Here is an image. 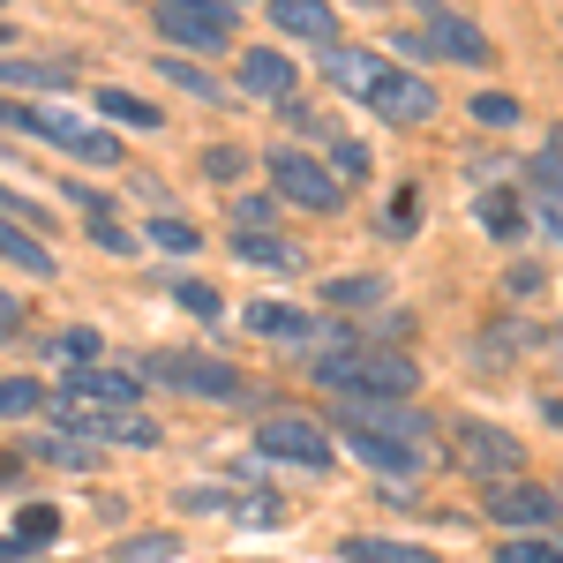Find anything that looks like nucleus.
<instances>
[{"instance_id":"obj_1","label":"nucleus","mask_w":563,"mask_h":563,"mask_svg":"<svg viewBox=\"0 0 563 563\" xmlns=\"http://www.w3.org/2000/svg\"><path fill=\"white\" fill-rule=\"evenodd\" d=\"M316 376L331 390H346V398H406V390L421 384V368L390 346H339L316 361Z\"/></svg>"},{"instance_id":"obj_2","label":"nucleus","mask_w":563,"mask_h":563,"mask_svg":"<svg viewBox=\"0 0 563 563\" xmlns=\"http://www.w3.org/2000/svg\"><path fill=\"white\" fill-rule=\"evenodd\" d=\"M0 121H8V129L45 135V143H60V151H68V158H84V166H129L113 135L84 129V121H76V113H60V106H8V98H0Z\"/></svg>"},{"instance_id":"obj_3","label":"nucleus","mask_w":563,"mask_h":563,"mask_svg":"<svg viewBox=\"0 0 563 563\" xmlns=\"http://www.w3.org/2000/svg\"><path fill=\"white\" fill-rule=\"evenodd\" d=\"M143 368L188 398H241V368H225L218 353H151Z\"/></svg>"},{"instance_id":"obj_4","label":"nucleus","mask_w":563,"mask_h":563,"mask_svg":"<svg viewBox=\"0 0 563 563\" xmlns=\"http://www.w3.org/2000/svg\"><path fill=\"white\" fill-rule=\"evenodd\" d=\"M158 31L196 45V53H225L233 45V8H218V0H158Z\"/></svg>"},{"instance_id":"obj_5","label":"nucleus","mask_w":563,"mask_h":563,"mask_svg":"<svg viewBox=\"0 0 563 563\" xmlns=\"http://www.w3.org/2000/svg\"><path fill=\"white\" fill-rule=\"evenodd\" d=\"M263 166H271V188H278L286 203H301V211H339V180L323 174L308 151H294V143H286V151H271Z\"/></svg>"},{"instance_id":"obj_6","label":"nucleus","mask_w":563,"mask_h":563,"mask_svg":"<svg viewBox=\"0 0 563 563\" xmlns=\"http://www.w3.org/2000/svg\"><path fill=\"white\" fill-rule=\"evenodd\" d=\"M451 443H459V459H466V474L511 481V474L526 466V443H519V435H504L496 421H459V429H451Z\"/></svg>"},{"instance_id":"obj_7","label":"nucleus","mask_w":563,"mask_h":563,"mask_svg":"<svg viewBox=\"0 0 563 563\" xmlns=\"http://www.w3.org/2000/svg\"><path fill=\"white\" fill-rule=\"evenodd\" d=\"M413 15H421V38H429V53H443V60H466V68H481V60L496 53L481 23L451 15V8H435V0H413Z\"/></svg>"},{"instance_id":"obj_8","label":"nucleus","mask_w":563,"mask_h":563,"mask_svg":"<svg viewBox=\"0 0 563 563\" xmlns=\"http://www.w3.org/2000/svg\"><path fill=\"white\" fill-rule=\"evenodd\" d=\"M339 421H353V429H368V435H390L406 451H429V413H413L398 398H353V406H339Z\"/></svg>"},{"instance_id":"obj_9","label":"nucleus","mask_w":563,"mask_h":563,"mask_svg":"<svg viewBox=\"0 0 563 563\" xmlns=\"http://www.w3.org/2000/svg\"><path fill=\"white\" fill-rule=\"evenodd\" d=\"M256 451H263V459L301 466V474H323V466H331V435L316 429V421H263V429H256Z\"/></svg>"},{"instance_id":"obj_10","label":"nucleus","mask_w":563,"mask_h":563,"mask_svg":"<svg viewBox=\"0 0 563 563\" xmlns=\"http://www.w3.org/2000/svg\"><path fill=\"white\" fill-rule=\"evenodd\" d=\"M481 511L496 526H556V496L541 481H488L481 488Z\"/></svg>"},{"instance_id":"obj_11","label":"nucleus","mask_w":563,"mask_h":563,"mask_svg":"<svg viewBox=\"0 0 563 563\" xmlns=\"http://www.w3.org/2000/svg\"><path fill=\"white\" fill-rule=\"evenodd\" d=\"M135 398H143V390H135V376L129 368H76V376H68V384H60V406H121V413H129Z\"/></svg>"},{"instance_id":"obj_12","label":"nucleus","mask_w":563,"mask_h":563,"mask_svg":"<svg viewBox=\"0 0 563 563\" xmlns=\"http://www.w3.org/2000/svg\"><path fill=\"white\" fill-rule=\"evenodd\" d=\"M241 90L263 98V106H286V98L301 90V76H294V60H286L278 45H256V53H241Z\"/></svg>"},{"instance_id":"obj_13","label":"nucleus","mask_w":563,"mask_h":563,"mask_svg":"<svg viewBox=\"0 0 563 563\" xmlns=\"http://www.w3.org/2000/svg\"><path fill=\"white\" fill-rule=\"evenodd\" d=\"M368 106H376L384 121H429V113H435V90H429V76H406V68H390L384 84L368 90Z\"/></svg>"},{"instance_id":"obj_14","label":"nucleus","mask_w":563,"mask_h":563,"mask_svg":"<svg viewBox=\"0 0 563 563\" xmlns=\"http://www.w3.org/2000/svg\"><path fill=\"white\" fill-rule=\"evenodd\" d=\"M339 435L353 443V459H361V466H376V474H390V481H406V474H421V466H429V451H406V443L368 435V429H353V421H339Z\"/></svg>"},{"instance_id":"obj_15","label":"nucleus","mask_w":563,"mask_h":563,"mask_svg":"<svg viewBox=\"0 0 563 563\" xmlns=\"http://www.w3.org/2000/svg\"><path fill=\"white\" fill-rule=\"evenodd\" d=\"M526 211H533V225H541L549 241H563V166L556 158H533V174H526Z\"/></svg>"},{"instance_id":"obj_16","label":"nucleus","mask_w":563,"mask_h":563,"mask_svg":"<svg viewBox=\"0 0 563 563\" xmlns=\"http://www.w3.org/2000/svg\"><path fill=\"white\" fill-rule=\"evenodd\" d=\"M271 15H278V31H294V38H308V45H339L331 0H271Z\"/></svg>"},{"instance_id":"obj_17","label":"nucleus","mask_w":563,"mask_h":563,"mask_svg":"<svg viewBox=\"0 0 563 563\" xmlns=\"http://www.w3.org/2000/svg\"><path fill=\"white\" fill-rule=\"evenodd\" d=\"M60 413L84 429V443H135V451H143V443H158V429H151V421H135V413H84V406H60Z\"/></svg>"},{"instance_id":"obj_18","label":"nucleus","mask_w":563,"mask_h":563,"mask_svg":"<svg viewBox=\"0 0 563 563\" xmlns=\"http://www.w3.org/2000/svg\"><path fill=\"white\" fill-rule=\"evenodd\" d=\"M241 323H249V331H263V339H294V346H308V339H316V316L278 308V301H249V308H241Z\"/></svg>"},{"instance_id":"obj_19","label":"nucleus","mask_w":563,"mask_h":563,"mask_svg":"<svg viewBox=\"0 0 563 563\" xmlns=\"http://www.w3.org/2000/svg\"><path fill=\"white\" fill-rule=\"evenodd\" d=\"M390 76V60L384 53H346V45H331V84L353 90V98H368V90Z\"/></svg>"},{"instance_id":"obj_20","label":"nucleus","mask_w":563,"mask_h":563,"mask_svg":"<svg viewBox=\"0 0 563 563\" xmlns=\"http://www.w3.org/2000/svg\"><path fill=\"white\" fill-rule=\"evenodd\" d=\"M346 563H435V549H413V541H384V533H346L339 541Z\"/></svg>"},{"instance_id":"obj_21","label":"nucleus","mask_w":563,"mask_h":563,"mask_svg":"<svg viewBox=\"0 0 563 563\" xmlns=\"http://www.w3.org/2000/svg\"><path fill=\"white\" fill-rule=\"evenodd\" d=\"M0 84L8 90H68L76 68L68 60H0Z\"/></svg>"},{"instance_id":"obj_22","label":"nucleus","mask_w":563,"mask_h":563,"mask_svg":"<svg viewBox=\"0 0 563 563\" xmlns=\"http://www.w3.org/2000/svg\"><path fill=\"white\" fill-rule=\"evenodd\" d=\"M0 263H15V271L45 278V271H53V249H45V241H31L23 225H8V218H0Z\"/></svg>"},{"instance_id":"obj_23","label":"nucleus","mask_w":563,"mask_h":563,"mask_svg":"<svg viewBox=\"0 0 563 563\" xmlns=\"http://www.w3.org/2000/svg\"><path fill=\"white\" fill-rule=\"evenodd\" d=\"M31 459H45V466H98V443H84V435H38L31 443Z\"/></svg>"},{"instance_id":"obj_24","label":"nucleus","mask_w":563,"mask_h":563,"mask_svg":"<svg viewBox=\"0 0 563 563\" xmlns=\"http://www.w3.org/2000/svg\"><path fill=\"white\" fill-rule=\"evenodd\" d=\"M481 225H488L496 241H519V233H526V211H519V196H504V188H488V196H481Z\"/></svg>"},{"instance_id":"obj_25","label":"nucleus","mask_w":563,"mask_h":563,"mask_svg":"<svg viewBox=\"0 0 563 563\" xmlns=\"http://www.w3.org/2000/svg\"><path fill=\"white\" fill-rule=\"evenodd\" d=\"M98 106H106L113 121H129V129H158V121H166V113H158V106H143L135 90H98Z\"/></svg>"},{"instance_id":"obj_26","label":"nucleus","mask_w":563,"mask_h":563,"mask_svg":"<svg viewBox=\"0 0 563 563\" xmlns=\"http://www.w3.org/2000/svg\"><path fill=\"white\" fill-rule=\"evenodd\" d=\"M45 390L31 384V376H0V421H15V413H38Z\"/></svg>"},{"instance_id":"obj_27","label":"nucleus","mask_w":563,"mask_h":563,"mask_svg":"<svg viewBox=\"0 0 563 563\" xmlns=\"http://www.w3.org/2000/svg\"><path fill=\"white\" fill-rule=\"evenodd\" d=\"M233 256H249V263H278V271H286V263H301L294 249H286V241H271V233H233Z\"/></svg>"},{"instance_id":"obj_28","label":"nucleus","mask_w":563,"mask_h":563,"mask_svg":"<svg viewBox=\"0 0 563 563\" xmlns=\"http://www.w3.org/2000/svg\"><path fill=\"white\" fill-rule=\"evenodd\" d=\"M98 346H106L98 331H60V339H53V361H68V368H98Z\"/></svg>"},{"instance_id":"obj_29","label":"nucleus","mask_w":563,"mask_h":563,"mask_svg":"<svg viewBox=\"0 0 563 563\" xmlns=\"http://www.w3.org/2000/svg\"><path fill=\"white\" fill-rule=\"evenodd\" d=\"M53 533H60V511H53V504H31V511L15 519V549H38Z\"/></svg>"},{"instance_id":"obj_30","label":"nucleus","mask_w":563,"mask_h":563,"mask_svg":"<svg viewBox=\"0 0 563 563\" xmlns=\"http://www.w3.org/2000/svg\"><path fill=\"white\" fill-rule=\"evenodd\" d=\"M166 76H174V84L188 90L196 106H218V84H211V76H203V68H196V60H180V53H166Z\"/></svg>"},{"instance_id":"obj_31","label":"nucleus","mask_w":563,"mask_h":563,"mask_svg":"<svg viewBox=\"0 0 563 563\" xmlns=\"http://www.w3.org/2000/svg\"><path fill=\"white\" fill-rule=\"evenodd\" d=\"M180 549V533H135V541H121V563H166Z\"/></svg>"},{"instance_id":"obj_32","label":"nucleus","mask_w":563,"mask_h":563,"mask_svg":"<svg viewBox=\"0 0 563 563\" xmlns=\"http://www.w3.org/2000/svg\"><path fill=\"white\" fill-rule=\"evenodd\" d=\"M474 121H488V129H511V121H519V98H511V90H474Z\"/></svg>"},{"instance_id":"obj_33","label":"nucleus","mask_w":563,"mask_h":563,"mask_svg":"<svg viewBox=\"0 0 563 563\" xmlns=\"http://www.w3.org/2000/svg\"><path fill=\"white\" fill-rule=\"evenodd\" d=\"M331 301L339 308H376L384 301V278H331Z\"/></svg>"},{"instance_id":"obj_34","label":"nucleus","mask_w":563,"mask_h":563,"mask_svg":"<svg viewBox=\"0 0 563 563\" xmlns=\"http://www.w3.org/2000/svg\"><path fill=\"white\" fill-rule=\"evenodd\" d=\"M496 563H563V549L549 541V533H541V541H504V549H496Z\"/></svg>"},{"instance_id":"obj_35","label":"nucleus","mask_w":563,"mask_h":563,"mask_svg":"<svg viewBox=\"0 0 563 563\" xmlns=\"http://www.w3.org/2000/svg\"><path fill=\"white\" fill-rule=\"evenodd\" d=\"M151 241H158V249H180V256H188V249H196L203 233H196L188 218H151Z\"/></svg>"},{"instance_id":"obj_36","label":"nucleus","mask_w":563,"mask_h":563,"mask_svg":"<svg viewBox=\"0 0 563 563\" xmlns=\"http://www.w3.org/2000/svg\"><path fill=\"white\" fill-rule=\"evenodd\" d=\"M90 241H98L106 256H129V249H135V233H129V225H113V218H106V211L90 218Z\"/></svg>"},{"instance_id":"obj_37","label":"nucleus","mask_w":563,"mask_h":563,"mask_svg":"<svg viewBox=\"0 0 563 563\" xmlns=\"http://www.w3.org/2000/svg\"><path fill=\"white\" fill-rule=\"evenodd\" d=\"M241 166H249V158H241L233 143H211V151H203V174L211 180H241Z\"/></svg>"},{"instance_id":"obj_38","label":"nucleus","mask_w":563,"mask_h":563,"mask_svg":"<svg viewBox=\"0 0 563 563\" xmlns=\"http://www.w3.org/2000/svg\"><path fill=\"white\" fill-rule=\"evenodd\" d=\"M174 301H188L196 316H218V308H225V301L211 294V286H203V278H180V286H174Z\"/></svg>"},{"instance_id":"obj_39","label":"nucleus","mask_w":563,"mask_h":563,"mask_svg":"<svg viewBox=\"0 0 563 563\" xmlns=\"http://www.w3.org/2000/svg\"><path fill=\"white\" fill-rule=\"evenodd\" d=\"M233 225H241V233H263V225H271V203H263V196H241Z\"/></svg>"},{"instance_id":"obj_40","label":"nucleus","mask_w":563,"mask_h":563,"mask_svg":"<svg viewBox=\"0 0 563 563\" xmlns=\"http://www.w3.org/2000/svg\"><path fill=\"white\" fill-rule=\"evenodd\" d=\"M413 211H421V196L398 188V203H390V233H413Z\"/></svg>"},{"instance_id":"obj_41","label":"nucleus","mask_w":563,"mask_h":563,"mask_svg":"<svg viewBox=\"0 0 563 563\" xmlns=\"http://www.w3.org/2000/svg\"><path fill=\"white\" fill-rule=\"evenodd\" d=\"M339 174H346V180L368 174V151H361V143H339Z\"/></svg>"},{"instance_id":"obj_42","label":"nucleus","mask_w":563,"mask_h":563,"mask_svg":"<svg viewBox=\"0 0 563 563\" xmlns=\"http://www.w3.org/2000/svg\"><path fill=\"white\" fill-rule=\"evenodd\" d=\"M15 323H23V308H15V294H0V339H8Z\"/></svg>"},{"instance_id":"obj_43","label":"nucleus","mask_w":563,"mask_h":563,"mask_svg":"<svg viewBox=\"0 0 563 563\" xmlns=\"http://www.w3.org/2000/svg\"><path fill=\"white\" fill-rule=\"evenodd\" d=\"M15 481H23V466H15V459L0 451V488H15Z\"/></svg>"},{"instance_id":"obj_44","label":"nucleus","mask_w":563,"mask_h":563,"mask_svg":"<svg viewBox=\"0 0 563 563\" xmlns=\"http://www.w3.org/2000/svg\"><path fill=\"white\" fill-rule=\"evenodd\" d=\"M361 8H384V0H361Z\"/></svg>"},{"instance_id":"obj_45","label":"nucleus","mask_w":563,"mask_h":563,"mask_svg":"<svg viewBox=\"0 0 563 563\" xmlns=\"http://www.w3.org/2000/svg\"><path fill=\"white\" fill-rule=\"evenodd\" d=\"M0 45H8V23H0Z\"/></svg>"},{"instance_id":"obj_46","label":"nucleus","mask_w":563,"mask_h":563,"mask_svg":"<svg viewBox=\"0 0 563 563\" xmlns=\"http://www.w3.org/2000/svg\"><path fill=\"white\" fill-rule=\"evenodd\" d=\"M556 346H563V331H556Z\"/></svg>"},{"instance_id":"obj_47","label":"nucleus","mask_w":563,"mask_h":563,"mask_svg":"<svg viewBox=\"0 0 563 563\" xmlns=\"http://www.w3.org/2000/svg\"><path fill=\"white\" fill-rule=\"evenodd\" d=\"M0 196H8V188H0Z\"/></svg>"}]
</instances>
